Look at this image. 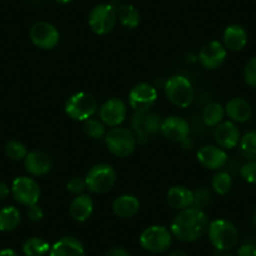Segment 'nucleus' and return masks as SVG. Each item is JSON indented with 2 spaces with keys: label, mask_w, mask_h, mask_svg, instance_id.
I'll return each mask as SVG.
<instances>
[{
  "label": "nucleus",
  "mask_w": 256,
  "mask_h": 256,
  "mask_svg": "<svg viewBox=\"0 0 256 256\" xmlns=\"http://www.w3.org/2000/svg\"><path fill=\"white\" fill-rule=\"evenodd\" d=\"M208 218L202 210L190 208L181 211L171 224L172 235L180 241L192 242L202 238L208 231Z\"/></svg>",
  "instance_id": "obj_1"
},
{
  "label": "nucleus",
  "mask_w": 256,
  "mask_h": 256,
  "mask_svg": "<svg viewBox=\"0 0 256 256\" xmlns=\"http://www.w3.org/2000/svg\"><path fill=\"white\" fill-rule=\"evenodd\" d=\"M164 93L172 104L180 108H187L195 100V90L188 78L184 76H174L164 84Z\"/></svg>",
  "instance_id": "obj_2"
},
{
  "label": "nucleus",
  "mask_w": 256,
  "mask_h": 256,
  "mask_svg": "<svg viewBox=\"0 0 256 256\" xmlns=\"http://www.w3.org/2000/svg\"><path fill=\"white\" fill-rule=\"evenodd\" d=\"M208 236L218 251H228L236 246L238 241V231L232 222L228 220H215L208 226Z\"/></svg>",
  "instance_id": "obj_3"
},
{
  "label": "nucleus",
  "mask_w": 256,
  "mask_h": 256,
  "mask_svg": "<svg viewBox=\"0 0 256 256\" xmlns=\"http://www.w3.org/2000/svg\"><path fill=\"white\" fill-rule=\"evenodd\" d=\"M108 150L117 157H128L134 154L137 146V138L132 131L124 127L112 128L106 136Z\"/></svg>",
  "instance_id": "obj_4"
},
{
  "label": "nucleus",
  "mask_w": 256,
  "mask_h": 256,
  "mask_svg": "<svg viewBox=\"0 0 256 256\" xmlns=\"http://www.w3.org/2000/svg\"><path fill=\"white\" fill-rule=\"evenodd\" d=\"M162 122L157 113L154 112H136L132 120V128H134V136L137 142L144 144L148 142L150 137H154L161 132Z\"/></svg>",
  "instance_id": "obj_5"
},
{
  "label": "nucleus",
  "mask_w": 256,
  "mask_h": 256,
  "mask_svg": "<svg viewBox=\"0 0 256 256\" xmlns=\"http://www.w3.org/2000/svg\"><path fill=\"white\" fill-rule=\"evenodd\" d=\"M117 180V174L112 166L106 164H96L90 170L86 177V184L90 192L106 194L113 188Z\"/></svg>",
  "instance_id": "obj_6"
},
{
  "label": "nucleus",
  "mask_w": 256,
  "mask_h": 256,
  "mask_svg": "<svg viewBox=\"0 0 256 256\" xmlns=\"http://www.w3.org/2000/svg\"><path fill=\"white\" fill-rule=\"evenodd\" d=\"M97 100L90 93L80 92L73 94L66 104V113L72 120H87L97 112Z\"/></svg>",
  "instance_id": "obj_7"
},
{
  "label": "nucleus",
  "mask_w": 256,
  "mask_h": 256,
  "mask_svg": "<svg viewBox=\"0 0 256 256\" xmlns=\"http://www.w3.org/2000/svg\"><path fill=\"white\" fill-rule=\"evenodd\" d=\"M140 242L150 252H164L171 246L172 232L164 226H151L142 232Z\"/></svg>",
  "instance_id": "obj_8"
},
{
  "label": "nucleus",
  "mask_w": 256,
  "mask_h": 256,
  "mask_svg": "<svg viewBox=\"0 0 256 256\" xmlns=\"http://www.w3.org/2000/svg\"><path fill=\"white\" fill-rule=\"evenodd\" d=\"M117 22V12L110 4H100L90 14V26L98 36L110 33Z\"/></svg>",
  "instance_id": "obj_9"
},
{
  "label": "nucleus",
  "mask_w": 256,
  "mask_h": 256,
  "mask_svg": "<svg viewBox=\"0 0 256 256\" xmlns=\"http://www.w3.org/2000/svg\"><path fill=\"white\" fill-rule=\"evenodd\" d=\"M13 196L19 204L24 206L36 205L40 198V187L38 182L29 177H18L12 187Z\"/></svg>",
  "instance_id": "obj_10"
},
{
  "label": "nucleus",
  "mask_w": 256,
  "mask_h": 256,
  "mask_svg": "<svg viewBox=\"0 0 256 256\" xmlns=\"http://www.w3.org/2000/svg\"><path fill=\"white\" fill-rule=\"evenodd\" d=\"M30 38L38 48L49 50V49L56 48V44L59 43L60 36H59L58 29L53 24L46 23V22H39L32 26Z\"/></svg>",
  "instance_id": "obj_11"
},
{
  "label": "nucleus",
  "mask_w": 256,
  "mask_h": 256,
  "mask_svg": "<svg viewBox=\"0 0 256 256\" xmlns=\"http://www.w3.org/2000/svg\"><path fill=\"white\" fill-rule=\"evenodd\" d=\"M156 100L157 90L150 83H140L130 93V104L136 112H148Z\"/></svg>",
  "instance_id": "obj_12"
},
{
  "label": "nucleus",
  "mask_w": 256,
  "mask_h": 256,
  "mask_svg": "<svg viewBox=\"0 0 256 256\" xmlns=\"http://www.w3.org/2000/svg\"><path fill=\"white\" fill-rule=\"evenodd\" d=\"M226 56H228V52H226L225 46L220 42L214 40L204 46V48L200 50V54H198V59H200V63L202 64L204 68L212 70H218V67L222 66Z\"/></svg>",
  "instance_id": "obj_13"
},
{
  "label": "nucleus",
  "mask_w": 256,
  "mask_h": 256,
  "mask_svg": "<svg viewBox=\"0 0 256 256\" xmlns=\"http://www.w3.org/2000/svg\"><path fill=\"white\" fill-rule=\"evenodd\" d=\"M126 116H127V106L118 98L108 100L100 110V120L110 127H118L126 120Z\"/></svg>",
  "instance_id": "obj_14"
},
{
  "label": "nucleus",
  "mask_w": 256,
  "mask_h": 256,
  "mask_svg": "<svg viewBox=\"0 0 256 256\" xmlns=\"http://www.w3.org/2000/svg\"><path fill=\"white\" fill-rule=\"evenodd\" d=\"M161 134L174 142H186L190 134V124L184 118L171 116L162 122Z\"/></svg>",
  "instance_id": "obj_15"
},
{
  "label": "nucleus",
  "mask_w": 256,
  "mask_h": 256,
  "mask_svg": "<svg viewBox=\"0 0 256 256\" xmlns=\"http://www.w3.org/2000/svg\"><path fill=\"white\" fill-rule=\"evenodd\" d=\"M215 140L220 148L232 150L241 141L240 130L235 123L230 122V120L220 123L218 126H216Z\"/></svg>",
  "instance_id": "obj_16"
},
{
  "label": "nucleus",
  "mask_w": 256,
  "mask_h": 256,
  "mask_svg": "<svg viewBox=\"0 0 256 256\" xmlns=\"http://www.w3.org/2000/svg\"><path fill=\"white\" fill-rule=\"evenodd\" d=\"M26 170L33 176H46L53 168V160L43 151H33L26 157Z\"/></svg>",
  "instance_id": "obj_17"
},
{
  "label": "nucleus",
  "mask_w": 256,
  "mask_h": 256,
  "mask_svg": "<svg viewBox=\"0 0 256 256\" xmlns=\"http://www.w3.org/2000/svg\"><path fill=\"white\" fill-rule=\"evenodd\" d=\"M198 160L208 170H220L228 164V154L216 146H204L198 152Z\"/></svg>",
  "instance_id": "obj_18"
},
{
  "label": "nucleus",
  "mask_w": 256,
  "mask_h": 256,
  "mask_svg": "<svg viewBox=\"0 0 256 256\" xmlns=\"http://www.w3.org/2000/svg\"><path fill=\"white\" fill-rule=\"evenodd\" d=\"M50 256H86V251L78 238L66 236L50 248Z\"/></svg>",
  "instance_id": "obj_19"
},
{
  "label": "nucleus",
  "mask_w": 256,
  "mask_h": 256,
  "mask_svg": "<svg viewBox=\"0 0 256 256\" xmlns=\"http://www.w3.org/2000/svg\"><path fill=\"white\" fill-rule=\"evenodd\" d=\"M194 192L184 186H174L167 194V202L176 210H186L194 206Z\"/></svg>",
  "instance_id": "obj_20"
},
{
  "label": "nucleus",
  "mask_w": 256,
  "mask_h": 256,
  "mask_svg": "<svg viewBox=\"0 0 256 256\" xmlns=\"http://www.w3.org/2000/svg\"><path fill=\"white\" fill-rule=\"evenodd\" d=\"M226 114L232 122H248L252 116V108L248 100L242 98H232L226 104Z\"/></svg>",
  "instance_id": "obj_21"
},
{
  "label": "nucleus",
  "mask_w": 256,
  "mask_h": 256,
  "mask_svg": "<svg viewBox=\"0 0 256 256\" xmlns=\"http://www.w3.org/2000/svg\"><path fill=\"white\" fill-rule=\"evenodd\" d=\"M225 48L231 52H240L248 44V33L240 26H230L224 33Z\"/></svg>",
  "instance_id": "obj_22"
},
{
  "label": "nucleus",
  "mask_w": 256,
  "mask_h": 256,
  "mask_svg": "<svg viewBox=\"0 0 256 256\" xmlns=\"http://www.w3.org/2000/svg\"><path fill=\"white\" fill-rule=\"evenodd\" d=\"M140 206L141 205H140L138 198L132 195H123L113 202V212L118 218H130L138 212Z\"/></svg>",
  "instance_id": "obj_23"
},
{
  "label": "nucleus",
  "mask_w": 256,
  "mask_h": 256,
  "mask_svg": "<svg viewBox=\"0 0 256 256\" xmlns=\"http://www.w3.org/2000/svg\"><path fill=\"white\" fill-rule=\"evenodd\" d=\"M93 201L88 195H80L73 200L70 205V216L78 222H84L93 214Z\"/></svg>",
  "instance_id": "obj_24"
},
{
  "label": "nucleus",
  "mask_w": 256,
  "mask_h": 256,
  "mask_svg": "<svg viewBox=\"0 0 256 256\" xmlns=\"http://www.w3.org/2000/svg\"><path fill=\"white\" fill-rule=\"evenodd\" d=\"M116 12H117V18L126 28L134 29L140 26L141 16L138 10L131 4H122Z\"/></svg>",
  "instance_id": "obj_25"
},
{
  "label": "nucleus",
  "mask_w": 256,
  "mask_h": 256,
  "mask_svg": "<svg viewBox=\"0 0 256 256\" xmlns=\"http://www.w3.org/2000/svg\"><path fill=\"white\" fill-rule=\"evenodd\" d=\"M22 220L20 212L14 206H8L0 210V231H13Z\"/></svg>",
  "instance_id": "obj_26"
},
{
  "label": "nucleus",
  "mask_w": 256,
  "mask_h": 256,
  "mask_svg": "<svg viewBox=\"0 0 256 256\" xmlns=\"http://www.w3.org/2000/svg\"><path fill=\"white\" fill-rule=\"evenodd\" d=\"M225 116V110L220 103H210L202 112V120L208 127H216L220 124Z\"/></svg>",
  "instance_id": "obj_27"
},
{
  "label": "nucleus",
  "mask_w": 256,
  "mask_h": 256,
  "mask_svg": "<svg viewBox=\"0 0 256 256\" xmlns=\"http://www.w3.org/2000/svg\"><path fill=\"white\" fill-rule=\"evenodd\" d=\"M23 252L26 256H44L50 252V245L43 238H32L24 242Z\"/></svg>",
  "instance_id": "obj_28"
},
{
  "label": "nucleus",
  "mask_w": 256,
  "mask_h": 256,
  "mask_svg": "<svg viewBox=\"0 0 256 256\" xmlns=\"http://www.w3.org/2000/svg\"><path fill=\"white\" fill-rule=\"evenodd\" d=\"M231 187H232V178H231L230 174L221 171L215 174L212 180V188L218 195H228Z\"/></svg>",
  "instance_id": "obj_29"
},
{
  "label": "nucleus",
  "mask_w": 256,
  "mask_h": 256,
  "mask_svg": "<svg viewBox=\"0 0 256 256\" xmlns=\"http://www.w3.org/2000/svg\"><path fill=\"white\" fill-rule=\"evenodd\" d=\"M83 130H84V134L92 140H100L106 136L104 123L96 118H90V120H84Z\"/></svg>",
  "instance_id": "obj_30"
},
{
  "label": "nucleus",
  "mask_w": 256,
  "mask_h": 256,
  "mask_svg": "<svg viewBox=\"0 0 256 256\" xmlns=\"http://www.w3.org/2000/svg\"><path fill=\"white\" fill-rule=\"evenodd\" d=\"M241 151L250 161H256V131L248 132L241 138Z\"/></svg>",
  "instance_id": "obj_31"
},
{
  "label": "nucleus",
  "mask_w": 256,
  "mask_h": 256,
  "mask_svg": "<svg viewBox=\"0 0 256 256\" xmlns=\"http://www.w3.org/2000/svg\"><path fill=\"white\" fill-rule=\"evenodd\" d=\"M6 152L9 158L14 160V161L26 160V157L28 156V150H26V147L22 142L16 141V140L8 142V144L6 147Z\"/></svg>",
  "instance_id": "obj_32"
},
{
  "label": "nucleus",
  "mask_w": 256,
  "mask_h": 256,
  "mask_svg": "<svg viewBox=\"0 0 256 256\" xmlns=\"http://www.w3.org/2000/svg\"><path fill=\"white\" fill-rule=\"evenodd\" d=\"M194 208H204L211 202L212 200V194L208 187H200L194 192Z\"/></svg>",
  "instance_id": "obj_33"
},
{
  "label": "nucleus",
  "mask_w": 256,
  "mask_h": 256,
  "mask_svg": "<svg viewBox=\"0 0 256 256\" xmlns=\"http://www.w3.org/2000/svg\"><path fill=\"white\" fill-rule=\"evenodd\" d=\"M244 77H245L246 83L250 87L256 88V56L251 58L246 63L245 70H244Z\"/></svg>",
  "instance_id": "obj_34"
},
{
  "label": "nucleus",
  "mask_w": 256,
  "mask_h": 256,
  "mask_svg": "<svg viewBox=\"0 0 256 256\" xmlns=\"http://www.w3.org/2000/svg\"><path fill=\"white\" fill-rule=\"evenodd\" d=\"M240 174L248 184H256V161H248L240 170Z\"/></svg>",
  "instance_id": "obj_35"
},
{
  "label": "nucleus",
  "mask_w": 256,
  "mask_h": 256,
  "mask_svg": "<svg viewBox=\"0 0 256 256\" xmlns=\"http://www.w3.org/2000/svg\"><path fill=\"white\" fill-rule=\"evenodd\" d=\"M67 188L70 194L73 195H80L86 188H87V184H86V180L80 178V177H73L68 181Z\"/></svg>",
  "instance_id": "obj_36"
},
{
  "label": "nucleus",
  "mask_w": 256,
  "mask_h": 256,
  "mask_svg": "<svg viewBox=\"0 0 256 256\" xmlns=\"http://www.w3.org/2000/svg\"><path fill=\"white\" fill-rule=\"evenodd\" d=\"M26 214H28V218H30L32 221H34V222H38V221H40L42 218H44L43 210L36 205L28 206V211H26Z\"/></svg>",
  "instance_id": "obj_37"
},
{
  "label": "nucleus",
  "mask_w": 256,
  "mask_h": 256,
  "mask_svg": "<svg viewBox=\"0 0 256 256\" xmlns=\"http://www.w3.org/2000/svg\"><path fill=\"white\" fill-rule=\"evenodd\" d=\"M238 256H256V246L251 242H246L238 248Z\"/></svg>",
  "instance_id": "obj_38"
},
{
  "label": "nucleus",
  "mask_w": 256,
  "mask_h": 256,
  "mask_svg": "<svg viewBox=\"0 0 256 256\" xmlns=\"http://www.w3.org/2000/svg\"><path fill=\"white\" fill-rule=\"evenodd\" d=\"M106 256H131L128 254V251H126L124 248H110Z\"/></svg>",
  "instance_id": "obj_39"
},
{
  "label": "nucleus",
  "mask_w": 256,
  "mask_h": 256,
  "mask_svg": "<svg viewBox=\"0 0 256 256\" xmlns=\"http://www.w3.org/2000/svg\"><path fill=\"white\" fill-rule=\"evenodd\" d=\"M9 194H10V188L8 187V184L0 182V200H6V198H8Z\"/></svg>",
  "instance_id": "obj_40"
},
{
  "label": "nucleus",
  "mask_w": 256,
  "mask_h": 256,
  "mask_svg": "<svg viewBox=\"0 0 256 256\" xmlns=\"http://www.w3.org/2000/svg\"><path fill=\"white\" fill-rule=\"evenodd\" d=\"M0 256H18L16 252L12 248H4V250L0 251Z\"/></svg>",
  "instance_id": "obj_41"
},
{
  "label": "nucleus",
  "mask_w": 256,
  "mask_h": 256,
  "mask_svg": "<svg viewBox=\"0 0 256 256\" xmlns=\"http://www.w3.org/2000/svg\"><path fill=\"white\" fill-rule=\"evenodd\" d=\"M170 256H188V254H186L182 250H174V252H171V255Z\"/></svg>",
  "instance_id": "obj_42"
},
{
  "label": "nucleus",
  "mask_w": 256,
  "mask_h": 256,
  "mask_svg": "<svg viewBox=\"0 0 256 256\" xmlns=\"http://www.w3.org/2000/svg\"><path fill=\"white\" fill-rule=\"evenodd\" d=\"M56 2L59 4H70V3H72L73 0H56Z\"/></svg>",
  "instance_id": "obj_43"
},
{
  "label": "nucleus",
  "mask_w": 256,
  "mask_h": 256,
  "mask_svg": "<svg viewBox=\"0 0 256 256\" xmlns=\"http://www.w3.org/2000/svg\"><path fill=\"white\" fill-rule=\"evenodd\" d=\"M254 225L256 226V211H255V215H254Z\"/></svg>",
  "instance_id": "obj_44"
},
{
  "label": "nucleus",
  "mask_w": 256,
  "mask_h": 256,
  "mask_svg": "<svg viewBox=\"0 0 256 256\" xmlns=\"http://www.w3.org/2000/svg\"><path fill=\"white\" fill-rule=\"evenodd\" d=\"M226 256H232V255H226Z\"/></svg>",
  "instance_id": "obj_45"
}]
</instances>
